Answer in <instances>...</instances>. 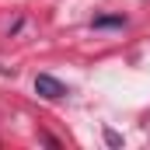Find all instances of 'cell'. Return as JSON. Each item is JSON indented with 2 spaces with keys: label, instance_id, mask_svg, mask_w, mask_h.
<instances>
[{
  "label": "cell",
  "instance_id": "obj_1",
  "mask_svg": "<svg viewBox=\"0 0 150 150\" xmlns=\"http://www.w3.org/2000/svg\"><path fill=\"white\" fill-rule=\"evenodd\" d=\"M35 91H38V98H45V101H59V98L70 94L67 84H59L52 74H38V77H35Z\"/></svg>",
  "mask_w": 150,
  "mask_h": 150
},
{
  "label": "cell",
  "instance_id": "obj_2",
  "mask_svg": "<svg viewBox=\"0 0 150 150\" xmlns=\"http://www.w3.org/2000/svg\"><path fill=\"white\" fill-rule=\"evenodd\" d=\"M112 25H126V18H94V28H112Z\"/></svg>",
  "mask_w": 150,
  "mask_h": 150
}]
</instances>
